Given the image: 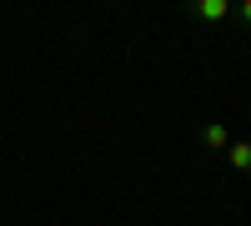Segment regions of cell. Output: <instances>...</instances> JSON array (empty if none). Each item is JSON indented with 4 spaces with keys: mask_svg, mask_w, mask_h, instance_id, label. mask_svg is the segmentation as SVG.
<instances>
[{
    "mask_svg": "<svg viewBox=\"0 0 251 226\" xmlns=\"http://www.w3.org/2000/svg\"><path fill=\"white\" fill-rule=\"evenodd\" d=\"M231 0H196V5H186V20H196V25H221V20H231Z\"/></svg>",
    "mask_w": 251,
    "mask_h": 226,
    "instance_id": "1",
    "label": "cell"
},
{
    "mask_svg": "<svg viewBox=\"0 0 251 226\" xmlns=\"http://www.w3.org/2000/svg\"><path fill=\"white\" fill-rule=\"evenodd\" d=\"M201 146L216 151V156H226V146H231V131H226L221 121H206V126H201Z\"/></svg>",
    "mask_w": 251,
    "mask_h": 226,
    "instance_id": "2",
    "label": "cell"
},
{
    "mask_svg": "<svg viewBox=\"0 0 251 226\" xmlns=\"http://www.w3.org/2000/svg\"><path fill=\"white\" fill-rule=\"evenodd\" d=\"M221 161H226V166H231L236 176H251V141H231Z\"/></svg>",
    "mask_w": 251,
    "mask_h": 226,
    "instance_id": "3",
    "label": "cell"
},
{
    "mask_svg": "<svg viewBox=\"0 0 251 226\" xmlns=\"http://www.w3.org/2000/svg\"><path fill=\"white\" fill-rule=\"evenodd\" d=\"M231 15H236V20H241V25H246V30H251V0H241V5H236V10H231Z\"/></svg>",
    "mask_w": 251,
    "mask_h": 226,
    "instance_id": "4",
    "label": "cell"
}]
</instances>
